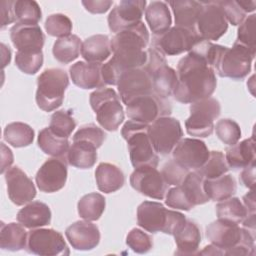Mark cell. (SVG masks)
I'll use <instances>...</instances> for the list:
<instances>
[{
	"instance_id": "1",
	"label": "cell",
	"mask_w": 256,
	"mask_h": 256,
	"mask_svg": "<svg viewBox=\"0 0 256 256\" xmlns=\"http://www.w3.org/2000/svg\"><path fill=\"white\" fill-rule=\"evenodd\" d=\"M176 72L178 80L173 96L178 102L191 104L209 98L216 89L213 67L190 52L179 60Z\"/></svg>"
},
{
	"instance_id": "2",
	"label": "cell",
	"mask_w": 256,
	"mask_h": 256,
	"mask_svg": "<svg viewBox=\"0 0 256 256\" xmlns=\"http://www.w3.org/2000/svg\"><path fill=\"white\" fill-rule=\"evenodd\" d=\"M110 43L113 56L107 61V64L118 78L126 70L141 68L145 65L147 61L145 48L149 43V32L142 21L116 33Z\"/></svg>"
},
{
	"instance_id": "3",
	"label": "cell",
	"mask_w": 256,
	"mask_h": 256,
	"mask_svg": "<svg viewBox=\"0 0 256 256\" xmlns=\"http://www.w3.org/2000/svg\"><path fill=\"white\" fill-rule=\"evenodd\" d=\"M186 220L184 214L167 209L160 202L144 201L137 208L138 225L150 233L163 232L174 235Z\"/></svg>"
},
{
	"instance_id": "4",
	"label": "cell",
	"mask_w": 256,
	"mask_h": 256,
	"mask_svg": "<svg viewBox=\"0 0 256 256\" xmlns=\"http://www.w3.org/2000/svg\"><path fill=\"white\" fill-rule=\"evenodd\" d=\"M148 128L149 124L128 120L121 129V135L127 142L131 164L134 168L158 166L159 157L150 141Z\"/></svg>"
},
{
	"instance_id": "5",
	"label": "cell",
	"mask_w": 256,
	"mask_h": 256,
	"mask_svg": "<svg viewBox=\"0 0 256 256\" xmlns=\"http://www.w3.org/2000/svg\"><path fill=\"white\" fill-rule=\"evenodd\" d=\"M68 85L69 78L63 69H45L37 78L36 103L38 107L46 112L60 107Z\"/></svg>"
},
{
	"instance_id": "6",
	"label": "cell",
	"mask_w": 256,
	"mask_h": 256,
	"mask_svg": "<svg viewBox=\"0 0 256 256\" xmlns=\"http://www.w3.org/2000/svg\"><path fill=\"white\" fill-rule=\"evenodd\" d=\"M89 102L99 125L107 131H116L124 120L120 97L112 88L101 87L90 94Z\"/></svg>"
},
{
	"instance_id": "7",
	"label": "cell",
	"mask_w": 256,
	"mask_h": 256,
	"mask_svg": "<svg viewBox=\"0 0 256 256\" xmlns=\"http://www.w3.org/2000/svg\"><path fill=\"white\" fill-rule=\"evenodd\" d=\"M255 53L256 50L237 43H234L231 48L224 46L213 69L220 77L240 80L250 73Z\"/></svg>"
},
{
	"instance_id": "8",
	"label": "cell",
	"mask_w": 256,
	"mask_h": 256,
	"mask_svg": "<svg viewBox=\"0 0 256 256\" xmlns=\"http://www.w3.org/2000/svg\"><path fill=\"white\" fill-rule=\"evenodd\" d=\"M206 237L223 252V255L240 244L255 247L254 234L237 223L219 218L207 226Z\"/></svg>"
},
{
	"instance_id": "9",
	"label": "cell",
	"mask_w": 256,
	"mask_h": 256,
	"mask_svg": "<svg viewBox=\"0 0 256 256\" xmlns=\"http://www.w3.org/2000/svg\"><path fill=\"white\" fill-rule=\"evenodd\" d=\"M190 116L185 121L186 131L189 135L205 138L214 130V120L221 113V106L213 97L205 98L190 105Z\"/></svg>"
},
{
	"instance_id": "10",
	"label": "cell",
	"mask_w": 256,
	"mask_h": 256,
	"mask_svg": "<svg viewBox=\"0 0 256 256\" xmlns=\"http://www.w3.org/2000/svg\"><path fill=\"white\" fill-rule=\"evenodd\" d=\"M148 135L155 152L166 156L182 139L183 130L176 118L163 116L149 124Z\"/></svg>"
},
{
	"instance_id": "11",
	"label": "cell",
	"mask_w": 256,
	"mask_h": 256,
	"mask_svg": "<svg viewBox=\"0 0 256 256\" xmlns=\"http://www.w3.org/2000/svg\"><path fill=\"white\" fill-rule=\"evenodd\" d=\"M171 111L170 102L154 93L136 97L126 104L128 117L145 124H151L160 117L169 116Z\"/></svg>"
},
{
	"instance_id": "12",
	"label": "cell",
	"mask_w": 256,
	"mask_h": 256,
	"mask_svg": "<svg viewBox=\"0 0 256 256\" xmlns=\"http://www.w3.org/2000/svg\"><path fill=\"white\" fill-rule=\"evenodd\" d=\"M200 39L196 30L174 26L163 34L154 36L153 47L163 55L175 56L189 52Z\"/></svg>"
},
{
	"instance_id": "13",
	"label": "cell",
	"mask_w": 256,
	"mask_h": 256,
	"mask_svg": "<svg viewBox=\"0 0 256 256\" xmlns=\"http://www.w3.org/2000/svg\"><path fill=\"white\" fill-rule=\"evenodd\" d=\"M26 249L28 252L40 256H65L70 253L63 235L49 228H37L29 231Z\"/></svg>"
},
{
	"instance_id": "14",
	"label": "cell",
	"mask_w": 256,
	"mask_h": 256,
	"mask_svg": "<svg viewBox=\"0 0 256 256\" xmlns=\"http://www.w3.org/2000/svg\"><path fill=\"white\" fill-rule=\"evenodd\" d=\"M203 8L196 23L201 39L214 41L221 38L228 29V22L217 1H201Z\"/></svg>"
},
{
	"instance_id": "15",
	"label": "cell",
	"mask_w": 256,
	"mask_h": 256,
	"mask_svg": "<svg viewBox=\"0 0 256 256\" xmlns=\"http://www.w3.org/2000/svg\"><path fill=\"white\" fill-rule=\"evenodd\" d=\"M130 184L137 192L157 200H162L167 193L168 184L156 167L135 168L130 176Z\"/></svg>"
},
{
	"instance_id": "16",
	"label": "cell",
	"mask_w": 256,
	"mask_h": 256,
	"mask_svg": "<svg viewBox=\"0 0 256 256\" xmlns=\"http://www.w3.org/2000/svg\"><path fill=\"white\" fill-rule=\"evenodd\" d=\"M117 88L125 105L136 97L153 93L151 78L143 67L124 71L118 80Z\"/></svg>"
},
{
	"instance_id": "17",
	"label": "cell",
	"mask_w": 256,
	"mask_h": 256,
	"mask_svg": "<svg viewBox=\"0 0 256 256\" xmlns=\"http://www.w3.org/2000/svg\"><path fill=\"white\" fill-rule=\"evenodd\" d=\"M67 174L66 158L53 157L42 164L36 173L35 181L40 191L53 193L65 186Z\"/></svg>"
},
{
	"instance_id": "18",
	"label": "cell",
	"mask_w": 256,
	"mask_h": 256,
	"mask_svg": "<svg viewBox=\"0 0 256 256\" xmlns=\"http://www.w3.org/2000/svg\"><path fill=\"white\" fill-rule=\"evenodd\" d=\"M147 2L145 0H122L108 16L109 29L115 34L141 22Z\"/></svg>"
},
{
	"instance_id": "19",
	"label": "cell",
	"mask_w": 256,
	"mask_h": 256,
	"mask_svg": "<svg viewBox=\"0 0 256 256\" xmlns=\"http://www.w3.org/2000/svg\"><path fill=\"white\" fill-rule=\"evenodd\" d=\"M205 142L197 138H183L172 151L173 159L188 170H198L209 157Z\"/></svg>"
},
{
	"instance_id": "20",
	"label": "cell",
	"mask_w": 256,
	"mask_h": 256,
	"mask_svg": "<svg viewBox=\"0 0 256 256\" xmlns=\"http://www.w3.org/2000/svg\"><path fill=\"white\" fill-rule=\"evenodd\" d=\"M7 193L10 200L17 206L31 202L36 196L33 181L18 166L10 167L5 172Z\"/></svg>"
},
{
	"instance_id": "21",
	"label": "cell",
	"mask_w": 256,
	"mask_h": 256,
	"mask_svg": "<svg viewBox=\"0 0 256 256\" xmlns=\"http://www.w3.org/2000/svg\"><path fill=\"white\" fill-rule=\"evenodd\" d=\"M10 38L19 52H40L45 42V35L39 25L19 22L11 27Z\"/></svg>"
},
{
	"instance_id": "22",
	"label": "cell",
	"mask_w": 256,
	"mask_h": 256,
	"mask_svg": "<svg viewBox=\"0 0 256 256\" xmlns=\"http://www.w3.org/2000/svg\"><path fill=\"white\" fill-rule=\"evenodd\" d=\"M65 235L70 245L80 251L94 249L100 242L98 227L88 220L76 221L66 228Z\"/></svg>"
},
{
	"instance_id": "23",
	"label": "cell",
	"mask_w": 256,
	"mask_h": 256,
	"mask_svg": "<svg viewBox=\"0 0 256 256\" xmlns=\"http://www.w3.org/2000/svg\"><path fill=\"white\" fill-rule=\"evenodd\" d=\"M101 63L78 61L69 68L72 82L82 89L105 87L101 74Z\"/></svg>"
},
{
	"instance_id": "24",
	"label": "cell",
	"mask_w": 256,
	"mask_h": 256,
	"mask_svg": "<svg viewBox=\"0 0 256 256\" xmlns=\"http://www.w3.org/2000/svg\"><path fill=\"white\" fill-rule=\"evenodd\" d=\"M17 221L28 229L40 228L51 222V210L41 201H32L17 213Z\"/></svg>"
},
{
	"instance_id": "25",
	"label": "cell",
	"mask_w": 256,
	"mask_h": 256,
	"mask_svg": "<svg viewBox=\"0 0 256 256\" xmlns=\"http://www.w3.org/2000/svg\"><path fill=\"white\" fill-rule=\"evenodd\" d=\"M168 4L171 6L174 14L175 26L196 30V23L203 8L201 1L177 0L170 1Z\"/></svg>"
},
{
	"instance_id": "26",
	"label": "cell",
	"mask_w": 256,
	"mask_h": 256,
	"mask_svg": "<svg viewBox=\"0 0 256 256\" xmlns=\"http://www.w3.org/2000/svg\"><path fill=\"white\" fill-rule=\"evenodd\" d=\"M177 246V255L196 254L201 243V233L197 224L191 220H186L183 226L174 233Z\"/></svg>"
},
{
	"instance_id": "27",
	"label": "cell",
	"mask_w": 256,
	"mask_h": 256,
	"mask_svg": "<svg viewBox=\"0 0 256 256\" xmlns=\"http://www.w3.org/2000/svg\"><path fill=\"white\" fill-rule=\"evenodd\" d=\"M95 180L97 187L101 192L112 193L123 187L125 177L118 166L102 162L95 170Z\"/></svg>"
},
{
	"instance_id": "28",
	"label": "cell",
	"mask_w": 256,
	"mask_h": 256,
	"mask_svg": "<svg viewBox=\"0 0 256 256\" xmlns=\"http://www.w3.org/2000/svg\"><path fill=\"white\" fill-rule=\"evenodd\" d=\"M145 19L154 36L163 34L172 24L168 4L163 1L150 2L145 9Z\"/></svg>"
},
{
	"instance_id": "29",
	"label": "cell",
	"mask_w": 256,
	"mask_h": 256,
	"mask_svg": "<svg viewBox=\"0 0 256 256\" xmlns=\"http://www.w3.org/2000/svg\"><path fill=\"white\" fill-rule=\"evenodd\" d=\"M107 35L96 34L86 38L81 45V55L86 62L102 63L111 54V43Z\"/></svg>"
},
{
	"instance_id": "30",
	"label": "cell",
	"mask_w": 256,
	"mask_h": 256,
	"mask_svg": "<svg viewBox=\"0 0 256 256\" xmlns=\"http://www.w3.org/2000/svg\"><path fill=\"white\" fill-rule=\"evenodd\" d=\"M225 159L230 168L240 169L255 162V140L253 137L237 142L226 149Z\"/></svg>"
},
{
	"instance_id": "31",
	"label": "cell",
	"mask_w": 256,
	"mask_h": 256,
	"mask_svg": "<svg viewBox=\"0 0 256 256\" xmlns=\"http://www.w3.org/2000/svg\"><path fill=\"white\" fill-rule=\"evenodd\" d=\"M67 163L80 169H89L97 160V148L86 141H73L66 156Z\"/></svg>"
},
{
	"instance_id": "32",
	"label": "cell",
	"mask_w": 256,
	"mask_h": 256,
	"mask_svg": "<svg viewBox=\"0 0 256 256\" xmlns=\"http://www.w3.org/2000/svg\"><path fill=\"white\" fill-rule=\"evenodd\" d=\"M152 82L153 93L159 97L166 98L173 94L177 84V72L167 63L162 64L149 74Z\"/></svg>"
},
{
	"instance_id": "33",
	"label": "cell",
	"mask_w": 256,
	"mask_h": 256,
	"mask_svg": "<svg viewBox=\"0 0 256 256\" xmlns=\"http://www.w3.org/2000/svg\"><path fill=\"white\" fill-rule=\"evenodd\" d=\"M203 186L209 200L213 201L228 199L237 191L236 181L230 174H224L214 179H204Z\"/></svg>"
},
{
	"instance_id": "34",
	"label": "cell",
	"mask_w": 256,
	"mask_h": 256,
	"mask_svg": "<svg viewBox=\"0 0 256 256\" xmlns=\"http://www.w3.org/2000/svg\"><path fill=\"white\" fill-rule=\"evenodd\" d=\"M28 233L24 226L14 222L1 223L0 247L7 251H19L27 246Z\"/></svg>"
},
{
	"instance_id": "35",
	"label": "cell",
	"mask_w": 256,
	"mask_h": 256,
	"mask_svg": "<svg viewBox=\"0 0 256 256\" xmlns=\"http://www.w3.org/2000/svg\"><path fill=\"white\" fill-rule=\"evenodd\" d=\"M37 143L39 148L45 154L60 158H66L70 147L68 138L56 135L49 127H46L39 132Z\"/></svg>"
},
{
	"instance_id": "36",
	"label": "cell",
	"mask_w": 256,
	"mask_h": 256,
	"mask_svg": "<svg viewBox=\"0 0 256 256\" xmlns=\"http://www.w3.org/2000/svg\"><path fill=\"white\" fill-rule=\"evenodd\" d=\"M204 177L198 170L190 171L183 182L180 184L185 195L190 203L195 207L197 205L205 204L209 201L208 196L204 190Z\"/></svg>"
},
{
	"instance_id": "37",
	"label": "cell",
	"mask_w": 256,
	"mask_h": 256,
	"mask_svg": "<svg viewBox=\"0 0 256 256\" xmlns=\"http://www.w3.org/2000/svg\"><path fill=\"white\" fill-rule=\"evenodd\" d=\"M81 45L82 42L80 38L74 34L59 38L53 45V56L57 61L63 64H68L79 56Z\"/></svg>"
},
{
	"instance_id": "38",
	"label": "cell",
	"mask_w": 256,
	"mask_h": 256,
	"mask_svg": "<svg viewBox=\"0 0 256 256\" xmlns=\"http://www.w3.org/2000/svg\"><path fill=\"white\" fill-rule=\"evenodd\" d=\"M106 206L105 198L100 193H89L84 195L77 204L78 214L81 218L88 221H96L98 220Z\"/></svg>"
},
{
	"instance_id": "39",
	"label": "cell",
	"mask_w": 256,
	"mask_h": 256,
	"mask_svg": "<svg viewBox=\"0 0 256 256\" xmlns=\"http://www.w3.org/2000/svg\"><path fill=\"white\" fill-rule=\"evenodd\" d=\"M3 136L5 141L13 147H26L34 140V130L26 123L12 122L4 128Z\"/></svg>"
},
{
	"instance_id": "40",
	"label": "cell",
	"mask_w": 256,
	"mask_h": 256,
	"mask_svg": "<svg viewBox=\"0 0 256 256\" xmlns=\"http://www.w3.org/2000/svg\"><path fill=\"white\" fill-rule=\"evenodd\" d=\"M216 214L219 219L239 224L248 215V211L239 198L230 197L219 201L216 205Z\"/></svg>"
},
{
	"instance_id": "41",
	"label": "cell",
	"mask_w": 256,
	"mask_h": 256,
	"mask_svg": "<svg viewBox=\"0 0 256 256\" xmlns=\"http://www.w3.org/2000/svg\"><path fill=\"white\" fill-rule=\"evenodd\" d=\"M14 12L16 20L23 24L38 25L42 18L41 8L36 1L18 0L14 3Z\"/></svg>"
},
{
	"instance_id": "42",
	"label": "cell",
	"mask_w": 256,
	"mask_h": 256,
	"mask_svg": "<svg viewBox=\"0 0 256 256\" xmlns=\"http://www.w3.org/2000/svg\"><path fill=\"white\" fill-rule=\"evenodd\" d=\"M229 166L226 162L225 155L221 151H210L209 157L204 165L198 169L204 179H214L226 174Z\"/></svg>"
},
{
	"instance_id": "43",
	"label": "cell",
	"mask_w": 256,
	"mask_h": 256,
	"mask_svg": "<svg viewBox=\"0 0 256 256\" xmlns=\"http://www.w3.org/2000/svg\"><path fill=\"white\" fill-rule=\"evenodd\" d=\"M76 127V121L69 110H58L51 115L49 128L56 135L68 138Z\"/></svg>"
},
{
	"instance_id": "44",
	"label": "cell",
	"mask_w": 256,
	"mask_h": 256,
	"mask_svg": "<svg viewBox=\"0 0 256 256\" xmlns=\"http://www.w3.org/2000/svg\"><path fill=\"white\" fill-rule=\"evenodd\" d=\"M46 32L54 37L63 38L71 35L72 21L68 16L61 13L51 14L47 17L44 24Z\"/></svg>"
},
{
	"instance_id": "45",
	"label": "cell",
	"mask_w": 256,
	"mask_h": 256,
	"mask_svg": "<svg viewBox=\"0 0 256 256\" xmlns=\"http://www.w3.org/2000/svg\"><path fill=\"white\" fill-rule=\"evenodd\" d=\"M217 137L229 146L236 144L241 138V129L237 122L232 119H220L214 126Z\"/></svg>"
},
{
	"instance_id": "46",
	"label": "cell",
	"mask_w": 256,
	"mask_h": 256,
	"mask_svg": "<svg viewBox=\"0 0 256 256\" xmlns=\"http://www.w3.org/2000/svg\"><path fill=\"white\" fill-rule=\"evenodd\" d=\"M15 64L20 71L33 75L37 73L43 65V53L40 52H19L15 56Z\"/></svg>"
},
{
	"instance_id": "47",
	"label": "cell",
	"mask_w": 256,
	"mask_h": 256,
	"mask_svg": "<svg viewBox=\"0 0 256 256\" xmlns=\"http://www.w3.org/2000/svg\"><path fill=\"white\" fill-rule=\"evenodd\" d=\"M255 20H256L255 14H251L250 16H247L243 20V22L238 27L237 38L234 43L240 44L252 50H256Z\"/></svg>"
},
{
	"instance_id": "48",
	"label": "cell",
	"mask_w": 256,
	"mask_h": 256,
	"mask_svg": "<svg viewBox=\"0 0 256 256\" xmlns=\"http://www.w3.org/2000/svg\"><path fill=\"white\" fill-rule=\"evenodd\" d=\"M126 244L136 253L144 254L153 247V241L150 235L138 228H133L126 237Z\"/></svg>"
},
{
	"instance_id": "49",
	"label": "cell",
	"mask_w": 256,
	"mask_h": 256,
	"mask_svg": "<svg viewBox=\"0 0 256 256\" xmlns=\"http://www.w3.org/2000/svg\"><path fill=\"white\" fill-rule=\"evenodd\" d=\"M106 138L104 131L93 123L83 125L73 135V141H86L93 144L97 149L103 144Z\"/></svg>"
},
{
	"instance_id": "50",
	"label": "cell",
	"mask_w": 256,
	"mask_h": 256,
	"mask_svg": "<svg viewBox=\"0 0 256 256\" xmlns=\"http://www.w3.org/2000/svg\"><path fill=\"white\" fill-rule=\"evenodd\" d=\"M190 170L184 168L174 159L167 161L161 170V174L168 185H180Z\"/></svg>"
},
{
	"instance_id": "51",
	"label": "cell",
	"mask_w": 256,
	"mask_h": 256,
	"mask_svg": "<svg viewBox=\"0 0 256 256\" xmlns=\"http://www.w3.org/2000/svg\"><path fill=\"white\" fill-rule=\"evenodd\" d=\"M165 204L170 208L184 211H189L192 208H194V206L190 203L180 185L170 188L167 191Z\"/></svg>"
},
{
	"instance_id": "52",
	"label": "cell",
	"mask_w": 256,
	"mask_h": 256,
	"mask_svg": "<svg viewBox=\"0 0 256 256\" xmlns=\"http://www.w3.org/2000/svg\"><path fill=\"white\" fill-rule=\"evenodd\" d=\"M217 3L223 10L227 22H229L233 26L240 25L247 17V14L238 5L236 0H222L217 1Z\"/></svg>"
},
{
	"instance_id": "53",
	"label": "cell",
	"mask_w": 256,
	"mask_h": 256,
	"mask_svg": "<svg viewBox=\"0 0 256 256\" xmlns=\"http://www.w3.org/2000/svg\"><path fill=\"white\" fill-rule=\"evenodd\" d=\"M15 1H1V28L16 22V16L14 12Z\"/></svg>"
},
{
	"instance_id": "54",
	"label": "cell",
	"mask_w": 256,
	"mask_h": 256,
	"mask_svg": "<svg viewBox=\"0 0 256 256\" xmlns=\"http://www.w3.org/2000/svg\"><path fill=\"white\" fill-rule=\"evenodd\" d=\"M113 2L110 0H96V1H82V5L84 8L93 14H102L109 10L112 6Z\"/></svg>"
},
{
	"instance_id": "55",
	"label": "cell",
	"mask_w": 256,
	"mask_h": 256,
	"mask_svg": "<svg viewBox=\"0 0 256 256\" xmlns=\"http://www.w3.org/2000/svg\"><path fill=\"white\" fill-rule=\"evenodd\" d=\"M240 180L245 187L249 189H254L255 187V162L244 167L241 174Z\"/></svg>"
},
{
	"instance_id": "56",
	"label": "cell",
	"mask_w": 256,
	"mask_h": 256,
	"mask_svg": "<svg viewBox=\"0 0 256 256\" xmlns=\"http://www.w3.org/2000/svg\"><path fill=\"white\" fill-rule=\"evenodd\" d=\"M13 163V154L10 148L1 143V173H5Z\"/></svg>"
},
{
	"instance_id": "57",
	"label": "cell",
	"mask_w": 256,
	"mask_h": 256,
	"mask_svg": "<svg viewBox=\"0 0 256 256\" xmlns=\"http://www.w3.org/2000/svg\"><path fill=\"white\" fill-rule=\"evenodd\" d=\"M243 202L244 206L246 207L248 214L255 213L256 209V204H255V190L250 189V191L243 196Z\"/></svg>"
},
{
	"instance_id": "58",
	"label": "cell",
	"mask_w": 256,
	"mask_h": 256,
	"mask_svg": "<svg viewBox=\"0 0 256 256\" xmlns=\"http://www.w3.org/2000/svg\"><path fill=\"white\" fill-rule=\"evenodd\" d=\"M243 228L250 231L252 234L255 232V213L248 214L242 221Z\"/></svg>"
},
{
	"instance_id": "59",
	"label": "cell",
	"mask_w": 256,
	"mask_h": 256,
	"mask_svg": "<svg viewBox=\"0 0 256 256\" xmlns=\"http://www.w3.org/2000/svg\"><path fill=\"white\" fill-rule=\"evenodd\" d=\"M238 5L243 9V11L247 14L250 12H253L256 8V2L255 1H238L236 0Z\"/></svg>"
},
{
	"instance_id": "60",
	"label": "cell",
	"mask_w": 256,
	"mask_h": 256,
	"mask_svg": "<svg viewBox=\"0 0 256 256\" xmlns=\"http://www.w3.org/2000/svg\"><path fill=\"white\" fill-rule=\"evenodd\" d=\"M199 253L200 254H208V255H223V252L220 249H218L216 246H214L213 244L204 247V250Z\"/></svg>"
}]
</instances>
